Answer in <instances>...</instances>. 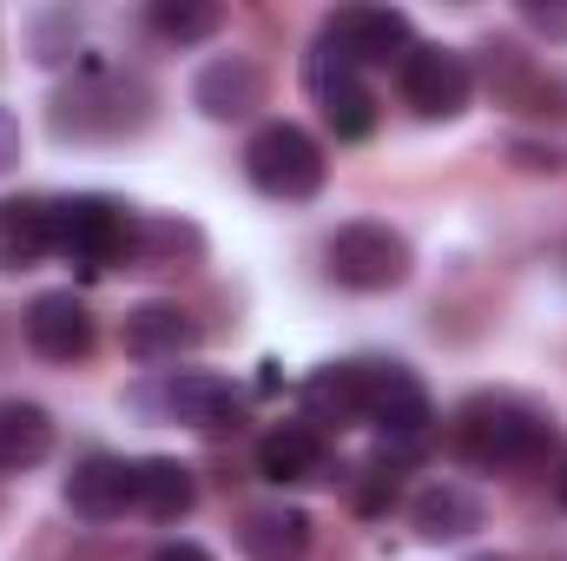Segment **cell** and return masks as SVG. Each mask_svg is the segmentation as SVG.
I'll list each match as a JSON object with an SVG mask.
<instances>
[{
	"mask_svg": "<svg viewBox=\"0 0 567 561\" xmlns=\"http://www.w3.org/2000/svg\"><path fill=\"white\" fill-rule=\"evenodd\" d=\"M47 449H53V417L27 397H0V476L47 462Z\"/></svg>",
	"mask_w": 567,
	"mask_h": 561,
	"instance_id": "cell-20",
	"label": "cell"
},
{
	"mask_svg": "<svg viewBox=\"0 0 567 561\" xmlns=\"http://www.w3.org/2000/svg\"><path fill=\"white\" fill-rule=\"evenodd\" d=\"M53 252V198H7L0 205V272H33Z\"/></svg>",
	"mask_w": 567,
	"mask_h": 561,
	"instance_id": "cell-18",
	"label": "cell"
},
{
	"mask_svg": "<svg viewBox=\"0 0 567 561\" xmlns=\"http://www.w3.org/2000/svg\"><path fill=\"white\" fill-rule=\"evenodd\" d=\"M152 561H218V555H212V549H198V542H165Z\"/></svg>",
	"mask_w": 567,
	"mask_h": 561,
	"instance_id": "cell-26",
	"label": "cell"
},
{
	"mask_svg": "<svg viewBox=\"0 0 567 561\" xmlns=\"http://www.w3.org/2000/svg\"><path fill=\"white\" fill-rule=\"evenodd\" d=\"M410 13L403 7H337L323 20V47L330 60L343 67H390V60H410Z\"/></svg>",
	"mask_w": 567,
	"mask_h": 561,
	"instance_id": "cell-7",
	"label": "cell"
},
{
	"mask_svg": "<svg viewBox=\"0 0 567 561\" xmlns=\"http://www.w3.org/2000/svg\"><path fill=\"white\" fill-rule=\"evenodd\" d=\"M152 33L158 40H172V47H198V40H212L218 27H225V7L218 0H152Z\"/></svg>",
	"mask_w": 567,
	"mask_h": 561,
	"instance_id": "cell-22",
	"label": "cell"
},
{
	"mask_svg": "<svg viewBox=\"0 0 567 561\" xmlns=\"http://www.w3.org/2000/svg\"><path fill=\"white\" fill-rule=\"evenodd\" d=\"M258 469L271 482H310L323 469V436L303 429V422H278L265 442H258Z\"/></svg>",
	"mask_w": 567,
	"mask_h": 561,
	"instance_id": "cell-21",
	"label": "cell"
},
{
	"mask_svg": "<svg viewBox=\"0 0 567 561\" xmlns=\"http://www.w3.org/2000/svg\"><path fill=\"white\" fill-rule=\"evenodd\" d=\"M53 252L73 258L80 272H113L133 252V218L106 192H73L53 198Z\"/></svg>",
	"mask_w": 567,
	"mask_h": 561,
	"instance_id": "cell-4",
	"label": "cell"
},
{
	"mask_svg": "<svg viewBox=\"0 0 567 561\" xmlns=\"http://www.w3.org/2000/svg\"><path fill=\"white\" fill-rule=\"evenodd\" d=\"M238 549H245L251 561H303V549H310V516L290 509V502L245 509V522H238Z\"/></svg>",
	"mask_w": 567,
	"mask_h": 561,
	"instance_id": "cell-17",
	"label": "cell"
},
{
	"mask_svg": "<svg viewBox=\"0 0 567 561\" xmlns=\"http://www.w3.org/2000/svg\"><path fill=\"white\" fill-rule=\"evenodd\" d=\"M310 93H317L337 140H370L377 133V93L357 80V67H343L330 53H310Z\"/></svg>",
	"mask_w": 567,
	"mask_h": 561,
	"instance_id": "cell-10",
	"label": "cell"
},
{
	"mask_svg": "<svg viewBox=\"0 0 567 561\" xmlns=\"http://www.w3.org/2000/svg\"><path fill=\"white\" fill-rule=\"evenodd\" d=\"M126 357H140V364H178L185 350H198V317L185 310V304H165V297H152V304H133L126 310Z\"/></svg>",
	"mask_w": 567,
	"mask_h": 561,
	"instance_id": "cell-11",
	"label": "cell"
},
{
	"mask_svg": "<svg viewBox=\"0 0 567 561\" xmlns=\"http://www.w3.org/2000/svg\"><path fill=\"white\" fill-rule=\"evenodd\" d=\"M66 509H73L80 522H113V516H126V509H133V462H120V456H106V449L80 456L73 476H66Z\"/></svg>",
	"mask_w": 567,
	"mask_h": 561,
	"instance_id": "cell-13",
	"label": "cell"
},
{
	"mask_svg": "<svg viewBox=\"0 0 567 561\" xmlns=\"http://www.w3.org/2000/svg\"><path fill=\"white\" fill-rule=\"evenodd\" d=\"M363 422H377L396 456H416L435 429V404L403 364H363Z\"/></svg>",
	"mask_w": 567,
	"mask_h": 561,
	"instance_id": "cell-6",
	"label": "cell"
},
{
	"mask_svg": "<svg viewBox=\"0 0 567 561\" xmlns=\"http://www.w3.org/2000/svg\"><path fill=\"white\" fill-rule=\"evenodd\" d=\"M158 410L185 429H231L238 422V390L212 370H178L165 390H158Z\"/></svg>",
	"mask_w": 567,
	"mask_h": 561,
	"instance_id": "cell-14",
	"label": "cell"
},
{
	"mask_svg": "<svg viewBox=\"0 0 567 561\" xmlns=\"http://www.w3.org/2000/svg\"><path fill=\"white\" fill-rule=\"evenodd\" d=\"M548 442H555V422L528 397H468L455 417V449L475 469H528L548 456Z\"/></svg>",
	"mask_w": 567,
	"mask_h": 561,
	"instance_id": "cell-1",
	"label": "cell"
},
{
	"mask_svg": "<svg viewBox=\"0 0 567 561\" xmlns=\"http://www.w3.org/2000/svg\"><path fill=\"white\" fill-rule=\"evenodd\" d=\"M468 561H508V555H468Z\"/></svg>",
	"mask_w": 567,
	"mask_h": 561,
	"instance_id": "cell-28",
	"label": "cell"
},
{
	"mask_svg": "<svg viewBox=\"0 0 567 561\" xmlns=\"http://www.w3.org/2000/svg\"><path fill=\"white\" fill-rule=\"evenodd\" d=\"M192 106H198L205 120H245V113H258V106H265V73H258V60L218 53L212 67H198Z\"/></svg>",
	"mask_w": 567,
	"mask_h": 561,
	"instance_id": "cell-12",
	"label": "cell"
},
{
	"mask_svg": "<svg viewBox=\"0 0 567 561\" xmlns=\"http://www.w3.org/2000/svg\"><path fill=\"white\" fill-rule=\"evenodd\" d=\"M403 100L416 120H462L475 100V67L455 47H410L403 60Z\"/></svg>",
	"mask_w": 567,
	"mask_h": 561,
	"instance_id": "cell-8",
	"label": "cell"
},
{
	"mask_svg": "<svg viewBox=\"0 0 567 561\" xmlns=\"http://www.w3.org/2000/svg\"><path fill=\"white\" fill-rule=\"evenodd\" d=\"M152 120V93L126 73H86L53 100V133L60 140H126Z\"/></svg>",
	"mask_w": 567,
	"mask_h": 561,
	"instance_id": "cell-2",
	"label": "cell"
},
{
	"mask_svg": "<svg viewBox=\"0 0 567 561\" xmlns=\"http://www.w3.org/2000/svg\"><path fill=\"white\" fill-rule=\"evenodd\" d=\"M20 330H27V344H33V357H47V364H80L86 350H93V310L73 297V290H40L33 304H27V317H20Z\"/></svg>",
	"mask_w": 567,
	"mask_h": 561,
	"instance_id": "cell-9",
	"label": "cell"
},
{
	"mask_svg": "<svg viewBox=\"0 0 567 561\" xmlns=\"http://www.w3.org/2000/svg\"><path fill=\"white\" fill-rule=\"evenodd\" d=\"M482 522H488V509H482V496L468 482H429V489H416V502H410V529L423 542H462Z\"/></svg>",
	"mask_w": 567,
	"mask_h": 561,
	"instance_id": "cell-15",
	"label": "cell"
},
{
	"mask_svg": "<svg viewBox=\"0 0 567 561\" xmlns=\"http://www.w3.org/2000/svg\"><path fill=\"white\" fill-rule=\"evenodd\" d=\"M515 159H522L528 172H561V152H555V145H548V152H542V145H515Z\"/></svg>",
	"mask_w": 567,
	"mask_h": 561,
	"instance_id": "cell-25",
	"label": "cell"
},
{
	"mask_svg": "<svg viewBox=\"0 0 567 561\" xmlns=\"http://www.w3.org/2000/svg\"><path fill=\"white\" fill-rule=\"evenodd\" d=\"M245 178H251L265 198L303 205V198H317V192H323L330 159H323V145L310 140L303 126L271 120V126H258V133H251V145H245Z\"/></svg>",
	"mask_w": 567,
	"mask_h": 561,
	"instance_id": "cell-3",
	"label": "cell"
},
{
	"mask_svg": "<svg viewBox=\"0 0 567 561\" xmlns=\"http://www.w3.org/2000/svg\"><path fill=\"white\" fill-rule=\"evenodd\" d=\"M555 502L567 509V449H561V469H555Z\"/></svg>",
	"mask_w": 567,
	"mask_h": 561,
	"instance_id": "cell-27",
	"label": "cell"
},
{
	"mask_svg": "<svg viewBox=\"0 0 567 561\" xmlns=\"http://www.w3.org/2000/svg\"><path fill=\"white\" fill-rule=\"evenodd\" d=\"M323 265L343 290H396L410 278V238L396 225H383V218H357V225L330 232Z\"/></svg>",
	"mask_w": 567,
	"mask_h": 561,
	"instance_id": "cell-5",
	"label": "cell"
},
{
	"mask_svg": "<svg viewBox=\"0 0 567 561\" xmlns=\"http://www.w3.org/2000/svg\"><path fill=\"white\" fill-rule=\"evenodd\" d=\"M303 417L317 429H350L363 422V364H323L303 384Z\"/></svg>",
	"mask_w": 567,
	"mask_h": 561,
	"instance_id": "cell-19",
	"label": "cell"
},
{
	"mask_svg": "<svg viewBox=\"0 0 567 561\" xmlns=\"http://www.w3.org/2000/svg\"><path fill=\"white\" fill-rule=\"evenodd\" d=\"M13 159H20V120H13V113L0 106V172H7Z\"/></svg>",
	"mask_w": 567,
	"mask_h": 561,
	"instance_id": "cell-24",
	"label": "cell"
},
{
	"mask_svg": "<svg viewBox=\"0 0 567 561\" xmlns=\"http://www.w3.org/2000/svg\"><path fill=\"white\" fill-rule=\"evenodd\" d=\"M192 502H198V476L178 456H140L133 462V509L140 516L178 522V516H192Z\"/></svg>",
	"mask_w": 567,
	"mask_h": 561,
	"instance_id": "cell-16",
	"label": "cell"
},
{
	"mask_svg": "<svg viewBox=\"0 0 567 561\" xmlns=\"http://www.w3.org/2000/svg\"><path fill=\"white\" fill-rule=\"evenodd\" d=\"M522 20H528L535 33H548V40H567V7H555V0H528Z\"/></svg>",
	"mask_w": 567,
	"mask_h": 561,
	"instance_id": "cell-23",
	"label": "cell"
}]
</instances>
